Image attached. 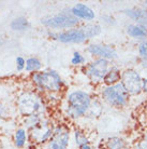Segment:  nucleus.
<instances>
[{"instance_id":"1","label":"nucleus","mask_w":147,"mask_h":149,"mask_svg":"<svg viewBox=\"0 0 147 149\" xmlns=\"http://www.w3.org/2000/svg\"><path fill=\"white\" fill-rule=\"evenodd\" d=\"M16 108L25 118L31 115H44L46 105L37 91H24L16 98Z\"/></svg>"},{"instance_id":"2","label":"nucleus","mask_w":147,"mask_h":149,"mask_svg":"<svg viewBox=\"0 0 147 149\" xmlns=\"http://www.w3.org/2000/svg\"><path fill=\"white\" fill-rule=\"evenodd\" d=\"M31 82L36 90L48 94H56L63 89V81L60 74L55 70L38 71L31 74Z\"/></svg>"},{"instance_id":"3","label":"nucleus","mask_w":147,"mask_h":149,"mask_svg":"<svg viewBox=\"0 0 147 149\" xmlns=\"http://www.w3.org/2000/svg\"><path fill=\"white\" fill-rule=\"evenodd\" d=\"M91 101V97L87 92H84L81 90L71 92L67 96V116L71 119H78L85 116L90 107Z\"/></svg>"},{"instance_id":"4","label":"nucleus","mask_w":147,"mask_h":149,"mask_svg":"<svg viewBox=\"0 0 147 149\" xmlns=\"http://www.w3.org/2000/svg\"><path fill=\"white\" fill-rule=\"evenodd\" d=\"M103 101L115 108H122L129 102V93L120 82L114 86H104L101 91Z\"/></svg>"},{"instance_id":"5","label":"nucleus","mask_w":147,"mask_h":149,"mask_svg":"<svg viewBox=\"0 0 147 149\" xmlns=\"http://www.w3.org/2000/svg\"><path fill=\"white\" fill-rule=\"evenodd\" d=\"M41 23L51 29H71L78 25L80 19L72 15L71 12H60L58 14L46 16L41 19Z\"/></svg>"},{"instance_id":"6","label":"nucleus","mask_w":147,"mask_h":149,"mask_svg":"<svg viewBox=\"0 0 147 149\" xmlns=\"http://www.w3.org/2000/svg\"><path fill=\"white\" fill-rule=\"evenodd\" d=\"M55 127L48 119L43 118L37 127H34L30 131H28L30 142L34 145H43L45 143H48L51 139Z\"/></svg>"},{"instance_id":"7","label":"nucleus","mask_w":147,"mask_h":149,"mask_svg":"<svg viewBox=\"0 0 147 149\" xmlns=\"http://www.w3.org/2000/svg\"><path fill=\"white\" fill-rule=\"evenodd\" d=\"M109 69H110L109 61L104 60V58H97V60L92 61L91 63L87 64L83 68L84 74L93 83L103 82V79L105 77L106 72L109 71Z\"/></svg>"},{"instance_id":"8","label":"nucleus","mask_w":147,"mask_h":149,"mask_svg":"<svg viewBox=\"0 0 147 149\" xmlns=\"http://www.w3.org/2000/svg\"><path fill=\"white\" fill-rule=\"evenodd\" d=\"M120 83L125 86L129 95H137L142 92V78L140 74L133 69L122 71Z\"/></svg>"},{"instance_id":"9","label":"nucleus","mask_w":147,"mask_h":149,"mask_svg":"<svg viewBox=\"0 0 147 149\" xmlns=\"http://www.w3.org/2000/svg\"><path fill=\"white\" fill-rule=\"evenodd\" d=\"M70 143V130L63 125L58 124L55 127L51 139L47 143V149H68Z\"/></svg>"},{"instance_id":"10","label":"nucleus","mask_w":147,"mask_h":149,"mask_svg":"<svg viewBox=\"0 0 147 149\" xmlns=\"http://www.w3.org/2000/svg\"><path fill=\"white\" fill-rule=\"evenodd\" d=\"M51 37L63 43H83L87 40L84 27L71 28V29L58 33V34H51Z\"/></svg>"},{"instance_id":"11","label":"nucleus","mask_w":147,"mask_h":149,"mask_svg":"<svg viewBox=\"0 0 147 149\" xmlns=\"http://www.w3.org/2000/svg\"><path fill=\"white\" fill-rule=\"evenodd\" d=\"M87 52L90 53L91 55L97 56L98 58H104V60H114L117 57V53L114 49L106 45H99V43H93L88 45Z\"/></svg>"},{"instance_id":"12","label":"nucleus","mask_w":147,"mask_h":149,"mask_svg":"<svg viewBox=\"0 0 147 149\" xmlns=\"http://www.w3.org/2000/svg\"><path fill=\"white\" fill-rule=\"evenodd\" d=\"M70 12L77 19L92 21V19H95V17H96V14H95L93 10L84 3H76L75 6L72 7Z\"/></svg>"},{"instance_id":"13","label":"nucleus","mask_w":147,"mask_h":149,"mask_svg":"<svg viewBox=\"0 0 147 149\" xmlns=\"http://www.w3.org/2000/svg\"><path fill=\"white\" fill-rule=\"evenodd\" d=\"M125 14H127L137 23V25H142V26L147 28V10L146 9H128L124 11Z\"/></svg>"},{"instance_id":"14","label":"nucleus","mask_w":147,"mask_h":149,"mask_svg":"<svg viewBox=\"0 0 147 149\" xmlns=\"http://www.w3.org/2000/svg\"><path fill=\"white\" fill-rule=\"evenodd\" d=\"M29 139V134L28 131L26 130L25 127H19L15 131L14 133V145L17 148H24Z\"/></svg>"},{"instance_id":"15","label":"nucleus","mask_w":147,"mask_h":149,"mask_svg":"<svg viewBox=\"0 0 147 149\" xmlns=\"http://www.w3.org/2000/svg\"><path fill=\"white\" fill-rule=\"evenodd\" d=\"M120 77H122L120 70L117 67H112L105 74V77L103 79V83L105 84V86H114L118 82H120Z\"/></svg>"},{"instance_id":"16","label":"nucleus","mask_w":147,"mask_h":149,"mask_svg":"<svg viewBox=\"0 0 147 149\" xmlns=\"http://www.w3.org/2000/svg\"><path fill=\"white\" fill-rule=\"evenodd\" d=\"M127 34L132 38L135 39H143V38L147 37V28L142 26V25H129L127 27Z\"/></svg>"},{"instance_id":"17","label":"nucleus","mask_w":147,"mask_h":149,"mask_svg":"<svg viewBox=\"0 0 147 149\" xmlns=\"http://www.w3.org/2000/svg\"><path fill=\"white\" fill-rule=\"evenodd\" d=\"M104 149H127V144L122 137H110L104 143Z\"/></svg>"},{"instance_id":"18","label":"nucleus","mask_w":147,"mask_h":149,"mask_svg":"<svg viewBox=\"0 0 147 149\" xmlns=\"http://www.w3.org/2000/svg\"><path fill=\"white\" fill-rule=\"evenodd\" d=\"M41 68H42V63H41V61L39 60L38 57L31 56V57H28V58L26 60L25 70L27 71V72L34 74V72L40 71Z\"/></svg>"},{"instance_id":"19","label":"nucleus","mask_w":147,"mask_h":149,"mask_svg":"<svg viewBox=\"0 0 147 149\" xmlns=\"http://www.w3.org/2000/svg\"><path fill=\"white\" fill-rule=\"evenodd\" d=\"M10 26H11V29L14 31H25L29 27V22L24 16H19L12 21Z\"/></svg>"},{"instance_id":"20","label":"nucleus","mask_w":147,"mask_h":149,"mask_svg":"<svg viewBox=\"0 0 147 149\" xmlns=\"http://www.w3.org/2000/svg\"><path fill=\"white\" fill-rule=\"evenodd\" d=\"M44 118L43 115H31L28 117L24 118V127L27 131H30L34 127H37L38 124L42 121V119Z\"/></svg>"},{"instance_id":"21","label":"nucleus","mask_w":147,"mask_h":149,"mask_svg":"<svg viewBox=\"0 0 147 149\" xmlns=\"http://www.w3.org/2000/svg\"><path fill=\"white\" fill-rule=\"evenodd\" d=\"M74 139H75V144L77 147L89 144V139L87 137V135L85 134L84 131L80 130V129H76L74 131Z\"/></svg>"},{"instance_id":"22","label":"nucleus","mask_w":147,"mask_h":149,"mask_svg":"<svg viewBox=\"0 0 147 149\" xmlns=\"http://www.w3.org/2000/svg\"><path fill=\"white\" fill-rule=\"evenodd\" d=\"M85 29V33H86V36H87V39H91L93 37H97L101 34V27L97 24H89V25H86V26H83Z\"/></svg>"},{"instance_id":"23","label":"nucleus","mask_w":147,"mask_h":149,"mask_svg":"<svg viewBox=\"0 0 147 149\" xmlns=\"http://www.w3.org/2000/svg\"><path fill=\"white\" fill-rule=\"evenodd\" d=\"M85 57L82 55L80 52H74L73 53V56H72V58H71V64L73 65V66H80V65H83L85 63Z\"/></svg>"},{"instance_id":"24","label":"nucleus","mask_w":147,"mask_h":149,"mask_svg":"<svg viewBox=\"0 0 147 149\" xmlns=\"http://www.w3.org/2000/svg\"><path fill=\"white\" fill-rule=\"evenodd\" d=\"M15 63H16V69H17V71L25 70L26 60L23 56H17L16 60H15Z\"/></svg>"},{"instance_id":"25","label":"nucleus","mask_w":147,"mask_h":149,"mask_svg":"<svg viewBox=\"0 0 147 149\" xmlns=\"http://www.w3.org/2000/svg\"><path fill=\"white\" fill-rule=\"evenodd\" d=\"M139 53L144 60H147V40L142 42L139 47Z\"/></svg>"},{"instance_id":"26","label":"nucleus","mask_w":147,"mask_h":149,"mask_svg":"<svg viewBox=\"0 0 147 149\" xmlns=\"http://www.w3.org/2000/svg\"><path fill=\"white\" fill-rule=\"evenodd\" d=\"M9 115V110H8L7 106L3 104V102L0 101V121L5 119Z\"/></svg>"},{"instance_id":"27","label":"nucleus","mask_w":147,"mask_h":149,"mask_svg":"<svg viewBox=\"0 0 147 149\" xmlns=\"http://www.w3.org/2000/svg\"><path fill=\"white\" fill-rule=\"evenodd\" d=\"M107 17H109V19H106V17L103 15L102 19H104V22L110 23V24H115V19L113 17V16H111V15H107Z\"/></svg>"},{"instance_id":"28","label":"nucleus","mask_w":147,"mask_h":149,"mask_svg":"<svg viewBox=\"0 0 147 149\" xmlns=\"http://www.w3.org/2000/svg\"><path fill=\"white\" fill-rule=\"evenodd\" d=\"M142 91L147 94V79H142Z\"/></svg>"},{"instance_id":"29","label":"nucleus","mask_w":147,"mask_h":149,"mask_svg":"<svg viewBox=\"0 0 147 149\" xmlns=\"http://www.w3.org/2000/svg\"><path fill=\"white\" fill-rule=\"evenodd\" d=\"M139 149H147V139L142 141V142L139 144Z\"/></svg>"},{"instance_id":"30","label":"nucleus","mask_w":147,"mask_h":149,"mask_svg":"<svg viewBox=\"0 0 147 149\" xmlns=\"http://www.w3.org/2000/svg\"><path fill=\"white\" fill-rule=\"evenodd\" d=\"M78 149H93L91 147L90 144H87V145H84V146H81V147H78Z\"/></svg>"},{"instance_id":"31","label":"nucleus","mask_w":147,"mask_h":149,"mask_svg":"<svg viewBox=\"0 0 147 149\" xmlns=\"http://www.w3.org/2000/svg\"><path fill=\"white\" fill-rule=\"evenodd\" d=\"M142 66H143V67H146L147 68V60H143V61H142Z\"/></svg>"},{"instance_id":"32","label":"nucleus","mask_w":147,"mask_h":149,"mask_svg":"<svg viewBox=\"0 0 147 149\" xmlns=\"http://www.w3.org/2000/svg\"><path fill=\"white\" fill-rule=\"evenodd\" d=\"M145 113H146V115H147V104L145 105Z\"/></svg>"},{"instance_id":"33","label":"nucleus","mask_w":147,"mask_h":149,"mask_svg":"<svg viewBox=\"0 0 147 149\" xmlns=\"http://www.w3.org/2000/svg\"><path fill=\"white\" fill-rule=\"evenodd\" d=\"M1 91H2V90H1V84H0V95H1Z\"/></svg>"},{"instance_id":"34","label":"nucleus","mask_w":147,"mask_h":149,"mask_svg":"<svg viewBox=\"0 0 147 149\" xmlns=\"http://www.w3.org/2000/svg\"><path fill=\"white\" fill-rule=\"evenodd\" d=\"M145 6H146V8H147V1H145Z\"/></svg>"}]
</instances>
